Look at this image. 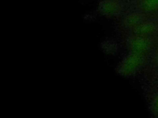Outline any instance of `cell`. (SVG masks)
Masks as SVG:
<instances>
[{"instance_id":"cell-1","label":"cell","mask_w":158,"mask_h":118,"mask_svg":"<svg viewBox=\"0 0 158 118\" xmlns=\"http://www.w3.org/2000/svg\"><path fill=\"white\" fill-rule=\"evenodd\" d=\"M158 40L141 36L135 35L130 47L132 53L146 56L157 45Z\"/></svg>"},{"instance_id":"cell-2","label":"cell","mask_w":158,"mask_h":118,"mask_svg":"<svg viewBox=\"0 0 158 118\" xmlns=\"http://www.w3.org/2000/svg\"><path fill=\"white\" fill-rule=\"evenodd\" d=\"M135 35L158 40V20H148L133 28Z\"/></svg>"},{"instance_id":"cell-3","label":"cell","mask_w":158,"mask_h":118,"mask_svg":"<svg viewBox=\"0 0 158 118\" xmlns=\"http://www.w3.org/2000/svg\"><path fill=\"white\" fill-rule=\"evenodd\" d=\"M145 59L146 56L132 53V54L127 58L124 64V70L125 73L128 74L134 73L144 64Z\"/></svg>"},{"instance_id":"cell-7","label":"cell","mask_w":158,"mask_h":118,"mask_svg":"<svg viewBox=\"0 0 158 118\" xmlns=\"http://www.w3.org/2000/svg\"><path fill=\"white\" fill-rule=\"evenodd\" d=\"M157 52H156V60H157V62L158 63V41H157Z\"/></svg>"},{"instance_id":"cell-6","label":"cell","mask_w":158,"mask_h":118,"mask_svg":"<svg viewBox=\"0 0 158 118\" xmlns=\"http://www.w3.org/2000/svg\"><path fill=\"white\" fill-rule=\"evenodd\" d=\"M152 111L156 115H158V94L156 96L152 104Z\"/></svg>"},{"instance_id":"cell-4","label":"cell","mask_w":158,"mask_h":118,"mask_svg":"<svg viewBox=\"0 0 158 118\" xmlns=\"http://www.w3.org/2000/svg\"><path fill=\"white\" fill-rule=\"evenodd\" d=\"M139 7L148 19L158 18V0H139Z\"/></svg>"},{"instance_id":"cell-5","label":"cell","mask_w":158,"mask_h":118,"mask_svg":"<svg viewBox=\"0 0 158 118\" xmlns=\"http://www.w3.org/2000/svg\"><path fill=\"white\" fill-rule=\"evenodd\" d=\"M118 7V4L115 0H104L100 3L101 10L103 12H114Z\"/></svg>"}]
</instances>
